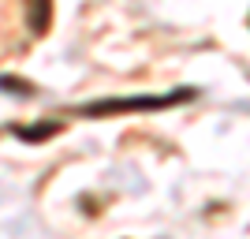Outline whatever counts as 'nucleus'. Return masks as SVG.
Segmentation results:
<instances>
[{
  "mask_svg": "<svg viewBox=\"0 0 250 239\" xmlns=\"http://www.w3.org/2000/svg\"><path fill=\"white\" fill-rule=\"evenodd\" d=\"M194 97L190 86L176 90V94H161V97H116V101H90L79 109V116H112V112H149V109H168V105H183Z\"/></svg>",
  "mask_w": 250,
  "mask_h": 239,
  "instance_id": "1",
  "label": "nucleus"
},
{
  "mask_svg": "<svg viewBox=\"0 0 250 239\" xmlns=\"http://www.w3.org/2000/svg\"><path fill=\"white\" fill-rule=\"evenodd\" d=\"M19 138H26V142H38V138H49L60 131V124H42V127H11Z\"/></svg>",
  "mask_w": 250,
  "mask_h": 239,
  "instance_id": "3",
  "label": "nucleus"
},
{
  "mask_svg": "<svg viewBox=\"0 0 250 239\" xmlns=\"http://www.w3.org/2000/svg\"><path fill=\"white\" fill-rule=\"evenodd\" d=\"M22 11H26V26L30 34H45L52 19V0H22Z\"/></svg>",
  "mask_w": 250,
  "mask_h": 239,
  "instance_id": "2",
  "label": "nucleus"
}]
</instances>
